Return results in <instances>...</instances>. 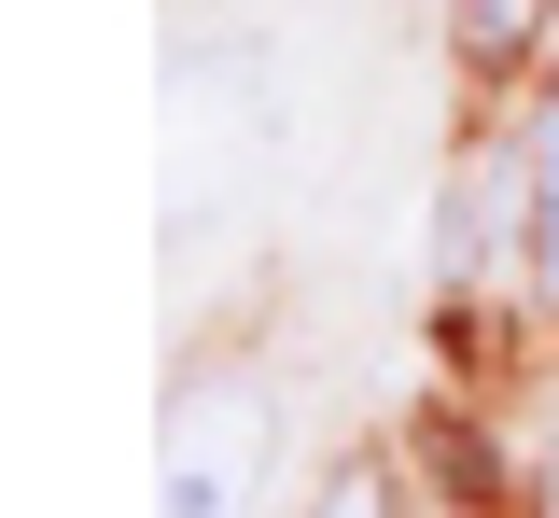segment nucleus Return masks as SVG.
Returning <instances> with one entry per match:
<instances>
[{"label": "nucleus", "instance_id": "1", "mask_svg": "<svg viewBox=\"0 0 559 518\" xmlns=\"http://www.w3.org/2000/svg\"><path fill=\"white\" fill-rule=\"evenodd\" d=\"M266 462V392L252 378H197L168 407V518H238Z\"/></svg>", "mask_w": 559, "mask_h": 518}, {"label": "nucleus", "instance_id": "2", "mask_svg": "<svg viewBox=\"0 0 559 518\" xmlns=\"http://www.w3.org/2000/svg\"><path fill=\"white\" fill-rule=\"evenodd\" d=\"M518 211H532V308H559V98L518 141Z\"/></svg>", "mask_w": 559, "mask_h": 518}, {"label": "nucleus", "instance_id": "3", "mask_svg": "<svg viewBox=\"0 0 559 518\" xmlns=\"http://www.w3.org/2000/svg\"><path fill=\"white\" fill-rule=\"evenodd\" d=\"M546 14L559 0H448V43H462L476 71H518V57L546 43Z\"/></svg>", "mask_w": 559, "mask_h": 518}, {"label": "nucleus", "instance_id": "4", "mask_svg": "<svg viewBox=\"0 0 559 518\" xmlns=\"http://www.w3.org/2000/svg\"><path fill=\"white\" fill-rule=\"evenodd\" d=\"M322 518H392V476H378V462H349L336 491H322Z\"/></svg>", "mask_w": 559, "mask_h": 518}]
</instances>
